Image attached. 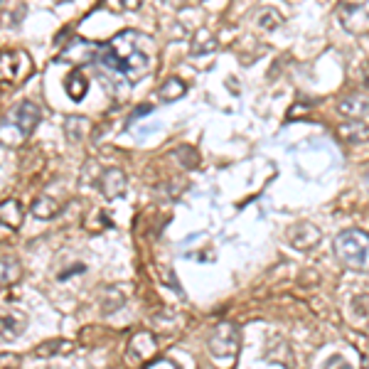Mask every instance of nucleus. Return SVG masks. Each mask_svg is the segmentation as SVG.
Wrapping results in <instances>:
<instances>
[{"label":"nucleus","mask_w":369,"mask_h":369,"mask_svg":"<svg viewBox=\"0 0 369 369\" xmlns=\"http://www.w3.org/2000/svg\"><path fill=\"white\" fill-rule=\"evenodd\" d=\"M148 37L136 30H123L109 45L101 47V62L106 67L116 69L128 82H141L151 74L153 57L148 52Z\"/></svg>","instance_id":"f257e3e1"},{"label":"nucleus","mask_w":369,"mask_h":369,"mask_svg":"<svg viewBox=\"0 0 369 369\" xmlns=\"http://www.w3.org/2000/svg\"><path fill=\"white\" fill-rule=\"evenodd\" d=\"M335 256L352 271H369V234L362 229H345L333 242Z\"/></svg>","instance_id":"f03ea898"},{"label":"nucleus","mask_w":369,"mask_h":369,"mask_svg":"<svg viewBox=\"0 0 369 369\" xmlns=\"http://www.w3.org/2000/svg\"><path fill=\"white\" fill-rule=\"evenodd\" d=\"M207 347H210V355L215 357L219 365H234L239 357V350H242V330H239V325L232 323V320L217 323Z\"/></svg>","instance_id":"7ed1b4c3"},{"label":"nucleus","mask_w":369,"mask_h":369,"mask_svg":"<svg viewBox=\"0 0 369 369\" xmlns=\"http://www.w3.org/2000/svg\"><path fill=\"white\" fill-rule=\"evenodd\" d=\"M30 72L32 60L25 50H0V84H20Z\"/></svg>","instance_id":"20e7f679"},{"label":"nucleus","mask_w":369,"mask_h":369,"mask_svg":"<svg viewBox=\"0 0 369 369\" xmlns=\"http://www.w3.org/2000/svg\"><path fill=\"white\" fill-rule=\"evenodd\" d=\"M338 18L350 35H365L369 32V0H342L338 5Z\"/></svg>","instance_id":"39448f33"},{"label":"nucleus","mask_w":369,"mask_h":369,"mask_svg":"<svg viewBox=\"0 0 369 369\" xmlns=\"http://www.w3.org/2000/svg\"><path fill=\"white\" fill-rule=\"evenodd\" d=\"M158 352V340H155L153 333L148 330H138L136 335H131L128 340V347H126V360L128 365H146L151 362Z\"/></svg>","instance_id":"423d86ee"},{"label":"nucleus","mask_w":369,"mask_h":369,"mask_svg":"<svg viewBox=\"0 0 369 369\" xmlns=\"http://www.w3.org/2000/svg\"><path fill=\"white\" fill-rule=\"evenodd\" d=\"M28 330V315L15 308H0V340L10 342Z\"/></svg>","instance_id":"0eeeda50"},{"label":"nucleus","mask_w":369,"mask_h":369,"mask_svg":"<svg viewBox=\"0 0 369 369\" xmlns=\"http://www.w3.org/2000/svg\"><path fill=\"white\" fill-rule=\"evenodd\" d=\"M37 121H40V109H37L35 104H30V101H25V104H20L18 109L10 111V119L5 126H13L18 128V133L23 138H28L32 131H35Z\"/></svg>","instance_id":"6e6552de"},{"label":"nucleus","mask_w":369,"mask_h":369,"mask_svg":"<svg viewBox=\"0 0 369 369\" xmlns=\"http://www.w3.org/2000/svg\"><path fill=\"white\" fill-rule=\"evenodd\" d=\"M320 239H323V232L310 222L293 224V227L288 229V242H291L293 249H298V251L315 249V246L320 244Z\"/></svg>","instance_id":"1a4fd4ad"},{"label":"nucleus","mask_w":369,"mask_h":369,"mask_svg":"<svg viewBox=\"0 0 369 369\" xmlns=\"http://www.w3.org/2000/svg\"><path fill=\"white\" fill-rule=\"evenodd\" d=\"M99 55H101V45H94V42H87V40H74L72 45L62 50L60 60L72 62L74 67H84V64L94 62Z\"/></svg>","instance_id":"9d476101"},{"label":"nucleus","mask_w":369,"mask_h":369,"mask_svg":"<svg viewBox=\"0 0 369 369\" xmlns=\"http://www.w3.org/2000/svg\"><path fill=\"white\" fill-rule=\"evenodd\" d=\"M96 187L101 190V195L106 197V200H116V197L126 195V175L121 173L119 168H109L104 170V175H101L99 180H96Z\"/></svg>","instance_id":"9b49d317"},{"label":"nucleus","mask_w":369,"mask_h":369,"mask_svg":"<svg viewBox=\"0 0 369 369\" xmlns=\"http://www.w3.org/2000/svg\"><path fill=\"white\" fill-rule=\"evenodd\" d=\"M338 138L345 146H357V143L369 141V126L362 119H347L338 126Z\"/></svg>","instance_id":"f8f14e48"},{"label":"nucleus","mask_w":369,"mask_h":369,"mask_svg":"<svg viewBox=\"0 0 369 369\" xmlns=\"http://www.w3.org/2000/svg\"><path fill=\"white\" fill-rule=\"evenodd\" d=\"M74 352V342L69 340H45L40 342L37 347H32V357H37V360H55V357H67Z\"/></svg>","instance_id":"ddd939ff"},{"label":"nucleus","mask_w":369,"mask_h":369,"mask_svg":"<svg viewBox=\"0 0 369 369\" xmlns=\"http://www.w3.org/2000/svg\"><path fill=\"white\" fill-rule=\"evenodd\" d=\"M338 111L347 119H365L369 114V99L367 96H360V94H352L347 99H342L338 104Z\"/></svg>","instance_id":"4468645a"},{"label":"nucleus","mask_w":369,"mask_h":369,"mask_svg":"<svg viewBox=\"0 0 369 369\" xmlns=\"http://www.w3.org/2000/svg\"><path fill=\"white\" fill-rule=\"evenodd\" d=\"M101 313L104 315H111V313H119V310L126 306V293H123L121 286H106L101 291Z\"/></svg>","instance_id":"2eb2a0df"},{"label":"nucleus","mask_w":369,"mask_h":369,"mask_svg":"<svg viewBox=\"0 0 369 369\" xmlns=\"http://www.w3.org/2000/svg\"><path fill=\"white\" fill-rule=\"evenodd\" d=\"M25 219V210L18 200H5L0 205V224L8 229H20Z\"/></svg>","instance_id":"dca6fc26"},{"label":"nucleus","mask_w":369,"mask_h":369,"mask_svg":"<svg viewBox=\"0 0 369 369\" xmlns=\"http://www.w3.org/2000/svg\"><path fill=\"white\" fill-rule=\"evenodd\" d=\"M23 269L15 259H0V288H10L20 281Z\"/></svg>","instance_id":"f3484780"},{"label":"nucleus","mask_w":369,"mask_h":369,"mask_svg":"<svg viewBox=\"0 0 369 369\" xmlns=\"http://www.w3.org/2000/svg\"><path fill=\"white\" fill-rule=\"evenodd\" d=\"M64 87H67V94L72 96L74 101H82L89 92V84H87V79H84L82 69H74V72L67 77V82H64Z\"/></svg>","instance_id":"a211bd4d"},{"label":"nucleus","mask_w":369,"mask_h":369,"mask_svg":"<svg viewBox=\"0 0 369 369\" xmlns=\"http://www.w3.org/2000/svg\"><path fill=\"white\" fill-rule=\"evenodd\" d=\"M57 212H60V205L55 202V197H47V195L37 197L30 207V215L37 217V219H52Z\"/></svg>","instance_id":"6ab92c4d"},{"label":"nucleus","mask_w":369,"mask_h":369,"mask_svg":"<svg viewBox=\"0 0 369 369\" xmlns=\"http://www.w3.org/2000/svg\"><path fill=\"white\" fill-rule=\"evenodd\" d=\"M185 94H187V87H185L183 79H178V77L168 79V82L158 89V96L163 101H178V99H183Z\"/></svg>","instance_id":"aec40b11"},{"label":"nucleus","mask_w":369,"mask_h":369,"mask_svg":"<svg viewBox=\"0 0 369 369\" xmlns=\"http://www.w3.org/2000/svg\"><path fill=\"white\" fill-rule=\"evenodd\" d=\"M283 23V18H281V13L278 10H264V13L259 15V28H264V30H276L278 25Z\"/></svg>","instance_id":"412c9836"},{"label":"nucleus","mask_w":369,"mask_h":369,"mask_svg":"<svg viewBox=\"0 0 369 369\" xmlns=\"http://www.w3.org/2000/svg\"><path fill=\"white\" fill-rule=\"evenodd\" d=\"M111 10L116 13H131V10H138L143 5V0H106Z\"/></svg>","instance_id":"4be33fe9"},{"label":"nucleus","mask_w":369,"mask_h":369,"mask_svg":"<svg viewBox=\"0 0 369 369\" xmlns=\"http://www.w3.org/2000/svg\"><path fill=\"white\" fill-rule=\"evenodd\" d=\"M23 367V357L15 352H0V369H20Z\"/></svg>","instance_id":"5701e85b"},{"label":"nucleus","mask_w":369,"mask_h":369,"mask_svg":"<svg viewBox=\"0 0 369 369\" xmlns=\"http://www.w3.org/2000/svg\"><path fill=\"white\" fill-rule=\"evenodd\" d=\"M323 369H352V367H350V362H347L345 357H338V355H335V357H330V360L325 362Z\"/></svg>","instance_id":"b1692460"},{"label":"nucleus","mask_w":369,"mask_h":369,"mask_svg":"<svg viewBox=\"0 0 369 369\" xmlns=\"http://www.w3.org/2000/svg\"><path fill=\"white\" fill-rule=\"evenodd\" d=\"M146 369H180L173 360H153L151 365H146Z\"/></svg>","instance_id":"393cba45"},{"label":"nucleus","mask_w":369,"mask_h":369,"mask_svg":"<svg viewBox=\"0 0 369 369\" xmlns=\"http://www.w3.org/2000/svg\"><path fill=\"white\" fill-rule=\"evenodd\" d=\"M362 84H365V89H369V62L365 64V69H362Z\"/></svg>","instance_id":"a878e982"},{"label":"nucleus","mask_w":369,"mask_h":369,"mask_svg":"<svg viewBox=\"0 0 369 369\" xmlns=\"http://www.w3.org/2000/svg\"><path fill=\"white\" fill-rule=\"evenodd\" d=\"M148 111H151V106H143V109L136 111V116H143V114H148Z\"/></svg>","instance_id":"bb28decb"},{"label":"nucleus","mask_w":369,"mask_h":369,"mask_svg":"<svg viewBox=\"0 0 369 369\" xmlns=\"http://www.w3.org/2000/svg\"><path fill=\"white\" fill-rule=\"evenodd\" d=\"M362 369H369V365H365V367H362Z\"/></svg>","instance_id":"cd10ccee"}]
</instances>
